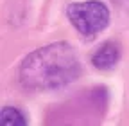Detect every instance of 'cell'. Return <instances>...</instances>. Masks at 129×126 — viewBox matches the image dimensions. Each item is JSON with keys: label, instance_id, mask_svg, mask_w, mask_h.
<instances>
[{"label": "cell", "instance_id": "obj_4", "mask_svg": "<svg viewBox=\"0 0 129 126\" xmlns=\"http://www.w3.org/2000/svg\"><path fill=\"white\" fill-rule=\"evenodd\" d=\"M0 121L4 126H25V115L14 106H4L0 112Z\"/></svg>", "mask_w": 129, "mask_h": 126}, {"label": "cell", "instance_id": "obj_2", "mask_svg": "<svg viewBox=\"0 0 129 126\" xmlns=\"http://www.w3.org/2000/svg\"><path fill=\"white\" fill-rule=\"evenodd\" d=\"M67 16L70 24L84 38H95L109 25V9L99 0L72 2L67 7Z\"/></svg>", "mask_w": 129, "mask_h": 126}, {"label": "cell", "instance_id": "obj_3", "mask_svg": "<svg viewBox=\"0 0 129 126\" xmlns=\"http://www.w3.org/2000/svg\"><path fill=\"white\" fill-rule=\"evenodd\" d=\"M120 59V47L117 41H106L91 56V63L99 70H109L118 63Z\"/></svg>", "mask_w": 129, "mask_h": 126}, {"label": "cell", "instance_id": "obj_1", "mask_svg": "<svg viewBox=\"0 0 129 126\" xmlns=\"http://www.w3.org/2000/svg\"><path fill=\"white\" fill-rule=\"evenodd\" d=\"M81 72L75 49L56 41L30 52L20 65L18 77L27 90H56L72 83Z\"/></svg>", "mask_w": 129, "mask_h": 126}]
</instances>
